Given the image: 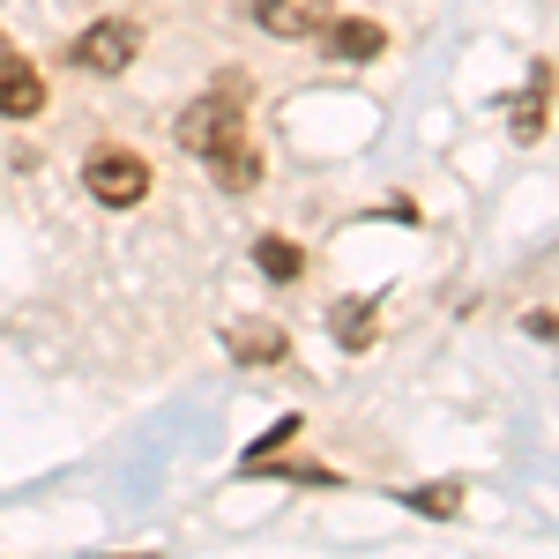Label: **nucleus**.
Wrapping results in <instances>:
<instances>
[{"label": "nucleus", "instance_id": "obj_1", "mask_svg": "<svg viewBox=\"0 0 559 559\" xmlns=\"http://www.w3.org/2000/svg\"><path fill=\"white\" fill-rule=\"evenodd\" d=\"M83 187L105 202V210H134L142 194H150V165L134 157V150H120V142H97L83 157Z\"/></svg>", "mask_w": 559, "mask_h": 559}, {"label": "nucleus", "instance_id": "obj_2", "mask_svg": "<svg viewBox=\"0 0 559 559\" xmlns=\"http://www.w3.org/2000/svg\"><path fill=\"white\" fill-rule=\"evenodd\" d=\"M224 142H239V90L224 83L210 97H194L187 112H179V150H194V157H216Z\"/></svg>", "mask_w": 559, "mask_h": 559}, {"label": "nucleus", "instance_id": "obj_3", "mask_svg": "<svg viewBox=\"0 0 559 559\" xmlns=\"http://www.w3.org/2000/svg\"><path fill=\"white\" fill-rule=\"evenodd\" d=\"M134 38H142V31H134L128 15H105V23H90L83 38H75V60H83L90 75H120L134 60Z\"/></svg>", "mask_w": 559, "mask_h": 559}, {"label": "nucleus", "instance_id": "obj_4", "mask_svg": "<svg viewBox=\"0 0 559 559\" xmlns=\"http://www.w3.org/2000/svg\"><path fill=\"white\" fill-rule=\"evenodd\" d=\"M254 15H261L269 38H321V31L336 23L329 0H254Z\"/></svg>", "mask_w": 559, "mask_h": 559}, {"label": "nucleus", "instance_id": "obj_5", "mask_svg": "<svg viewBox=\"0 0 559 559\" xmlns=\"http://www.w3.org/2000/svg\"><path fill=\"white\" fill-rule=\"evenodd\" d=\"M45 83L31 60H0V120H38Z\"/></svg>", "mask_w": 559, "mask_h": 559}, {"label": "nucleus", "instance_id": "obj_6", "mask_svg": "<svg viewBox=\"0 0 559 559\" xmlns=\"http://www.w3.org/2000/svg\"><path fill=\"white\" fill-rule=\"evenodd\" d=\"M224 344H231L239 366H276V358L292 350V336H284L276 321H239V329H224Z\"/></svg>", "mask_w": 559, "mask_h": 559}, {"label": "nucleus", "instance_id": "obj_7", "mask_svg": "<svg viewBox=\"0 0 559 559\" xmlns=\"http://www.w3.org/2000/svg\"><path fill=\"white\" fill-rule=\"evenodd\" d=\"M210 173H216V187H224V194H247V187L261 179V157L247 150V142H224V150L210 157Z\"/></svg>", "mask_w": 559, "mask_h": 559}, {"label": "nucleus", "instance_id": "obj_8", "mask_svg": "<svg viewBox=\"0 0 559 559\" xmlns=\"http://www.w3.org/2000/svg\"><path fill=\"white\" fill-rule=\"evenodd\" d=\"M381 45H388V31L366 23V15H358V23H329V52H336V60H373Z\"/></svg>", "mask_w": 559, "mask_h": 559}, {"label": "nucleus", "instance_id": "obj_9", "mask_svg": "<svg viewBox=\"0 0 559 559\" xmlns=\"http://www.w3.org/2000/svg\"><path fill=\"white\" fill-rule=\"evenodd\" d=\"M254 269H261V276H269V284H299L306 254H299V247H292V239H276V231H269V239H254Z\"/></svg>", "mask_w": 559, "mask_h": 559}, {"label": "nucleus", "instance_id": "obj_10", "mask_svg": "<svg viewBox=\"0 0 559 559\" xmlns=\"http://www.w3.org/2000/svg\"><path fill=\"white\" fill-rule=\"evenodd\" d=\"M329 321H336V344H344V350H366V344H373V306H336Z\"/></svg>", "mask_w": 559, "mask_h": 559}, {"label": "nucleus", "instance_id": "obj_11", "mask_svg": "<svg viewBox=\"0 0 559 559\" xmlns=\"http://www.w3.org/2000/svg\"><path fill=\"white\" fill-rule=\"evenodd\" d=\"M455 500H463V492H455V485H432V492H418V508H426V515H448V508H455Z\"/></svg>", "mask_w": 559, "mask_h": 559}, {"label": "nucleus", "instance_id": "obj_12", "mask_svg": "<svg viewBox=\"0 0 559 559\" xmlns=\"http://www.w3.org/2000/svg\"><path fill=\"white\" fill-rule=\"evenodd\" d=\"M0 60H15V45H8V31H0Z\"/></svg>", "mask_w": 559, "mask_h": 559}]
</instances>
